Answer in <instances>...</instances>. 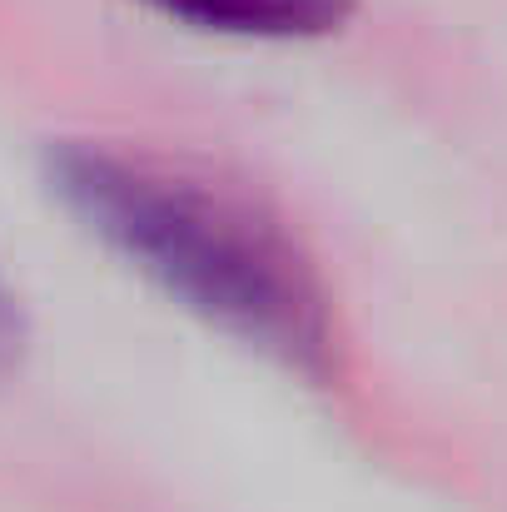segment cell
I'll use <instances>...</instances> for the list:
<instances>
[{
  "label": "cell",
  "instance_id": "obj_1",
  "mask_svg": "<svg viewBox=\"0 0 507 512\" xmlns=\"http://www.w3.org/2000/svg\"><path fill=\"white\" fill-rule=\"evenodd\" d=\"M70 219L174 309L289 373H329L334 314L319 269L249 194L110 145L50 155Z\"/></svg>",
  "mask_w": 507,
  "mask_h": 512
},
{
  "label": "cell",
  "instance_id": "obj_2",
  "mask_svg": "<svg viewBox=\"0 0 507 512\" xmlns=\"http://www.w3.org/2000/svg\"><path fill=\"white\" fill-rule=\"evenodd\" d=\"M199 35L224 40H324L353 15V0H135Z\"/></svg>",
  "mask_w": 507,
  "mask_h": 512
},
{
  "label": "cell",
  "instance_id": "obj_3",
  "mask_svg": "<svg viewBox=\"0 0 507 512\" xmlns=\"http://www.w3.org/2000/svg\"><path fill=\"white\" fill-rule=\"evenodd\" d=\"M20 343H25V319H20V299L10 294V284H5V274H0V368H10V363H15Z\"/></svg>",
  "mask_w": 507,
  "mask_h": 512
}]
</instances>
